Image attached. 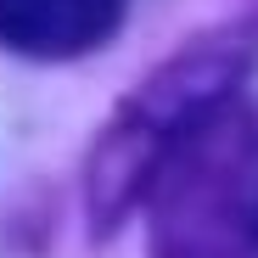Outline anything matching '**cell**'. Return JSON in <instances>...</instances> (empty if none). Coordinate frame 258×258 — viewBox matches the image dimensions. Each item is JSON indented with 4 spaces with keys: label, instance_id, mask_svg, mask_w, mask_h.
Masks as SVG:
<instances>
[{
    "label": "cell",
    "instance_id": "cell-1",
    "mask_svg": "<svg viewBox=\"0 0 258 258\" xmlns=\"http://www.w3.org/2000/svg\"><path fill=\"white\" fill-rule=\"evenodd\" d=\"M152 258H258V112L230 96L146 180Z\"/></svg>",
    "mask_w": 258,
    "mask_h": 258
},
{
    "label": "cell",
    "instance_id": "cell-2",
    "mask_svg": "<svg viewBox=\"0 0 258 258\" xmlns=\"http://www.w3.org/2000/svg\"><path fill=\"white\" fill-rule=\"evenodd\" d=\"M252 56H258V28H247V23L241 28H213L191 51L163 62L123 101V112L107 129V141L90 157V208L101 213V225H112L135 197H146V180L163 163V152L202 112H213L219 101L236 96V84L252 68Z\"/></svg>",
    "mask_w": 258,
    "mask_h": 258
},
{
    "label": "cell",
    "instance_id": "cell-3",
    "mask_svg": "<svg viewBox=\"0 0 258 258\" xmlns=\"http://www.w3.org/2000/svg\"><path fill=\"white\" fill-rule=\"evenodd\" d=\"M129 0H0V45L34 62H68L107 45Z\"/></svg>",
    "mask_w": 258,
    "mask_h": 258
}]
</instances>
